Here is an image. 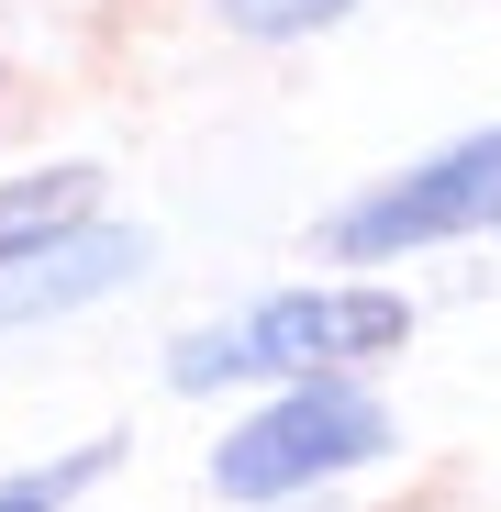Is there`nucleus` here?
Here are the masks:
<instances>
[{
    "label": "nucleus",
    "mask_w": 501,
    "mask_h": 512,
    "mask_svg": "<svg viewBox=\"0 0 501 512\" xmlns=\"http://www.w3.org/2000/svg\"><path fill=\"white\" fill-rule=\"evenodd\" d=\"M368 457H390V412L323 368V379H290L268 412H245L234 435L212 446V490L223 501H301V490L346 479Z\"/></svg>",
    "instance_id": "nucleus-2"
},
{
    "label": "nucleus",
    "mask_w": 501,
    "mask_h": 512,
    "mask_svg": "<svg viewBox=\"0 0 501 512\" xmlns=\"http://www.w3.org/2000/svg\"><path fill=\"white\" fill-rule=\"evenodd\" d=\"M101 212V167H34V179H0V268L23 245H45L56 223Z\"/></svg>",
    "instance_id": "nucleus-5"
},
{
    "label": "nucleus",
    "mask_w": 501,
    "mask_h": 512,
    "mask_svg": "<svg viewBox=\"0 0 501 512\" xmlns=\"http://www.w3.org/2000/svg\"><path fill=\"white\" fill-rule=\"evenodd\" d=\"M412 334V312L390 290H279L223 334H179L167 379L179 390H223V379H323V368H357V357H390Z\"/></svg>",
    "instance_id": "nucleus-1"
},
{
    "label": "nucleus",
    "mask_w": 501,
    "mask_h": 512,
    "mask_svg": "<svg viewBox=\"0 0 501 512\" xmlns=\"http://www.w3.org/2000/svg\"><path fill=\"white\" fill-rule=\"evenodd\" d=\"M90 468H101V457H67V468H45V479H0V512H56Z\"/></svg>",
    "instance_id": "nucleus-7"
},
{
    "label": "nucleus",
    "mask_w": 501,
    "mask_h": 512,
    "mask_svg": "<svg viewBox=\"0 0 501 512\" xmlns=\"http://www.w3.org/2000/svg\"><path fill=\"white\" fill-rule=\"evenodd\" d=\"M145 234L134 223H101V212H78V223H56L45 245H23L12 268H0V323H56V312H78V301H112V290H134L145 279Z\"/></svg>",
    "instance_id": "nucleus-4"
},
{
    "label": "nucleus",
    "mask_w": 501,
    "mask_h": 512,
    "mask_svg": "<svg viewBox=\"0 0 501 512\" xmlns=\"http://www.w3.org/2000/svg\"><path fill=\"white\" fill-rule=\"evenodd\" d=\"M357 0H223V23L234 34H257V45H290V34H323V23H346Z\"/></svg>",
    "instance_id": "nucleus-6"
},
{
    "label": "nucleus",
    "mask_w": 501,
    "mask_h": 512,
    "mask_svg": "<svg viewBox=\"0 0 501 512\" xmlns=\"http://www.w3.org/2000/svg\"><path fill=\"white\" fill-rule=\"evenodd\" d=\"M501 223V134H468L424 167H401L390 190L334 212V256H412V245H446V234H479Z\"/></svg>",
    "instance_id": "nucleus-3"
}]
</instances>
